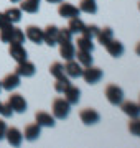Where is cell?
I'll list each match as a JSON object with an SVG mask.
<instances>
[{
    "instance_id": "obj_19",
    "label": "cell",
    "mask_w": 140,
    "mask_h": 148,
    "mask_svg": "<svg viewBox=\"0 0 140 148\" xmlns=\"http://www.w3.org/2000/svg\"><path fill=\"white\" fill-rule=\"evenodd\" d=\"M59 54H61V58H65L66 61H69V59H74L76 46L73 45V41H68V43H63V45H59Z\"/></svg>"
},
{
    "instance_id": "obj_15",
    "label": "cell",
    "mask_w": 140,
    "mask_h": 148,
    "mask_svg": "<svg viewBox=\"0 0 140 148\" xmlns=\"http://www.w3.org/2000/svg\"><path fill=\"white\" fill-rule=\"evenodd\" d=\"M104 48H106V51H107V53L112 56V58H120V56L124 54V51H125L124 45L119 41V40H114V38H112V40H110V41H109Z\"/></svg>"
},
{
    "instance_id": "obj_21",
    "label": "cell",
    "mask_w": 140,
    "mask_h": 148,
    "mask_svg": "<svg viewBox=\"0 0 140 148\" xmlns=\"http://www.w3.org/2000/svg\"><path fill=\"white\" fill-rule=\"evenodd\" d=\"M20 10L27 13H36L40 10V0H20Z\"/></svg>"
},
{
    "instance_id": "obj_33",
    "label": "cell",
    "mask_w": 140,
    "mask_h": 148,
    "mask_svg": "<svg viewBox=\"0 0 140 148\" xmlns=\"http://www.w3.org/2000/svg\"><path fill=\"white\" fill-rule=\"evenodd\" d=\"M97 33H99V27H97V25H86V27H84V32H82V35L92 40V38L97 36Z\"/></svg>"
},
{
    "instance_id": "obj_40",
    "label": "cell",
    "mask_w": 140,
    "mask_h": 148,
    "mask_svg": "<svg viewBox=\"0 0 140 148\" xmlns=\"http://www.w3.org/2000/svg\"><path fill=\"white\" fill-rule=\"evenodd\" d=\"M0 90H2V81H0Z\"/></svg>"
},
{
    "instance_id": "obj_1",
    "label": "cell",
    "mask_w": 140,
    "mask_h": 148,
    "mask_svg": "<svg viewBox=\"0 0 140 148\" xmlns=\"http://www.w3.org/2000/svg\"><path fill=\"white\" fill-rule=\"evenodd\" d=\"M69 112H71V104L66 101L65 97H58V99H54L53 101L51 114H53L54 119H58V120H65V119H68Z\"/></svg>"
},
{
    "instance_id": "obj_29",
    "label": "cell",
    "mask_w": 140,
    "mask_h": 148,
    "mask_svg": "<svg viewBox=\"0 0 140 148\" xmlns=\"http://www.w3.org/2000/svg\"><path fill=\"white\" fill-rule=\"evenodd\" d=\"M25 33L20 30V28H13L12 32V36H10V41L8 43H15V45H23L25 43Z\"/></svg>"
},
{
    "instance_id": "obj_14",
    "label": "cell",
    "mask_w": 140,
    "mask_h": 148,
    "mask_svg": "<svg viewBox=\"0 0 140 148\" xmlns=\"http://www.w3.org/2000/svg\"><path fill=\"white\" fill-rule=\"evenodd\" d=\"M20 86V76L16 73H10L7 74L5 77L2 79V89L7 90V92H12L13 89H16Z\"/></svg>"
},
{
    "instance_id": "obj_24",
    "label": "cell",
    "mask_w": 140,
    "mask_h": 148,
    "mask_svg": "<svg viewBox=\"0 0 140 148\" xmlns=\"http://www.w3.org/2000/svg\"><path fill=\"white\" fill-rule=\"evenodd\" d=\"M84 27H86V23H84L79 16H76V18H69V25H68V28L71 30L73 35H74V33H81V35H82Z\"/></svg>"
},
{
    "instance_id": "obj_25",
    "label": "cell",
    "mask_w": 140,
    "mask_h": 148,
    "mask_svg": "<svg viewBox=\"0 0 140 148\" xmlns=\"http://www.w3.org/2000/svg\"><path fill=\"white\" fill-rule=\"evenodd\" d=\"M78 49L92 53V51H94V43H92L91 38H87V36H84V35H82L81 38H78Z\"/></svg>"
},
{
    "instance_id": "obj_22",
    "label": "cell",
    "mask_w": 140,
    "mask_h": 148,
    "mask_svg": "<svg viewBox=\"0 0 140 148\" xmlns=\"http://www.w3.org/2000/svg\"><path fill=\"white\" fill-rule=\"evenodd\" d=\"M76 61L81 64L82 68H86V66H91L92 64V56L89 51H81V49H76V54H74Z\"/></svg>"
},
{
    "instance_id": "obj_11",
    "label": "cell",
    "mask_w": 140,
    "mask_h": 148,
    "mask_svg": "<svg viewBox=\"0 0 140 148\" xmlns=\"http://www.w3.org/2000/svg\"><path fill=\"white\" fill-rule=\"evenodd\" d=\"M58 32H59L58 27L48 25L43 30V43H46L48 46H56L58 45Z\"/></svg>"
},
{
    "instance_id": "obj_8",
    "label": "cell",
    "mask_w": 140,
    "mask_h": 148,
    "mask_svg": "<svg viewBox=\"0 0 140 148\" xmlns=\"http://www.w3.org/2000/svg\"><path fill=\"white\" fill-rule=\"evenodd\" d=\"M5 138H7V142H8V145H12V147H20L23 142V133L16 127H7Z\"/></svg>"
},
{
    "instance_id": "obj_42",
    "label": "cell",
    "mask_w": 140,
    "mask_h": 148,
    "mask_svg": "<svg viewBox=\"0 0 140 148\" xmlns=\"http://www.w3.org/2000/svg\"><path fill=\"white\" fill-rule=\"evenodd\" d=\"M139 106H140V97H139Z\"/></svg>"
},
{
    "instance_id": "obj_34",
    "label": "cell",
    "mask_w": 140,
    "mask_h": 148,
    "mask_svg": "<svg viewBox=\"0 0 140 148\" xmlns=\"http://www.w3.org/2000/svg\"><path fill=\"white\" fill-rule=\"evenodd\" d=\"M15 114V112L12 110V107L8 106V104H2V109H0V115L3 117V119H8V117H12Z\"/></svg>"
},
{
    "instance_id": "obj_5",
    "label": "cell",
    "mask_w": 140,
    "mask_h": 148,
    "mask_svg": "<svg viewBox=\"0 0 140 148\" xmlns=\"http://www.w3.org/2000/svg\"><path fill=\"white\" fill-rule=\"evenodd\" d=\"M79 119L84 125H96L97 122L101 120V115L96 109H91V107H86L79 112Z\"/></svg>"
},
{
    "instance_id": "obj_3",
    "label": "cell",
    "mask_w": 140,
    "mask_h": 148,
    "mask_svg": "<svg viewBox=\"0 0 140 148\" xmlns=\"http://www.w3.org/2000/svg\"><path fill=\"white\" fill-rule=\"evenodd\" d=\"M81 77L84 79V82L87 84H97L99 81L102 79V71L96 66H86V68H82V74Z\"/></svg>"
},
{
    "instance_id": "obj_30",
    "label": "cell",
    "mask_w": 140,
    "mask_h": 148,
    "mask_svg": "<svg viewBox=\"0 0 140 148\" xmlns=\"http://www.w3.org/2000/svg\"><path fill=\"white\" fill-rule=\"evenodd\" d=\"M73 40V33H71L69 28H59L58 32V45H63V43H68Z\"/></svg>"
},
{
    "instance_id": "obj_26",
    "label": "cell",
    "mask_w": 140,
    "mask_h": 148,
    "mask_svg": "<svg viewBox=\"0 0 140 148\" xmlns=\"http://www.w3.org/2000/svg\"><path fill=\"white\" fill-rule=\"evenodd\" d=\"M13 23H7L3 27H0V41L2 43H8L12 36V32H13Z\"/></svg>"
},
{
    "instance_id": "obj_31",
    "label": "cell",
    "mask_w": 140,
    "mask_h": 148,
    "mask_svg": "<svg viewBox=\"0 0 140 148\" xmlns=\"http://www.w3.org/2000/svg\"><path fill=\"white\" fill-rule=\"evenodd\" d=\"M71 84V81L68 76H65V77H59V79H56V82H54V90L56 92H59V94H63V90L68 87V86Z\"/></svg>"
},
{
    "instance_id": "obj_6",
    "label": "cell",
    "mask_w": 140,
    "mask_h": 148,
    "mask_svg": "<svg viewBox=\"0 0 140 148\" xmlns=\"http://www.w3.org/2000/svg\"><path fill=\"white\" fill-rule=\"evenodd\" d=\"M58 13L59 16H63V18H76V16H79L81 10H79V7H74L73 3H68V2H59V7H58Z\"/></svg>"
},
{
    "instance_id": "obj_16",
    "label": "cell",
    "mask_w": 140,
    "mask_h": 148,
    "mask_svg": "<svg viewBox=\"0 0 140 148\" xmlns=\"http://www.w3.org/2000/svg\"><path fill=\"white\" fill-rule=\"evenodd\" d=\"M63 94H65V99L69 102L71 106L78 104V102H79V99H81V90L78 89L76 86H73V84L68 86V87L63 90Z\"/></svg>"
},
{
    "instance_id": "obj_27",
    "label": "cell",
    "mask_w": 140,
    "mask_h": 148,
    "mask_svg": "<svg viewBox=\"0 0 140 148\" xmlns=\"http://www.w3.org/2000/svg\"><path fill=\"white\" fill-rule=\"evenodd\" d=\"M49 74L53 76L54 79H59V77H65V64L61 63H53L49 66Z\"/></svg>"
},
{
    "instance_id": "obj_7",
    "label": "cell",
    "mask_w": 140,
    "mask_h": 148,
    "mask_svg": "<svg viewBox=\"0 0 140 148\" xmlns=\"http://www.w3.org/2000/svg\"><path fill=\"white\" fill-rule=\"evenodd\" d=\"M15 73L18 74L20 77H32V76H35V73H36V68H35V64H33L32 61L25 59L22 63H16Z\"/></svg>"
},
{
    "instance_id": "obj_39",
    "label": "cell",
    "mask_w": 140,
    "mask_h": 148,
    "mask_svg": "<svg viewBox=\"0 0 140 148\" xmlns=\"http://www.w3.org/2000/svg\"><path fill=\"white\" fill-rule=\"evenodd\" d=\"M12 3H16V2H20V0H10Z\"/></svg>"
},
{
    "instance_id": "obj_32",
    "label": "cell",
    "mask_w": 140,
    "mask_h": 148,
    "mask_svg": "<svg viewBox=\"0 0 140 148\" xmlns=\"http://www.w3.org/2000/svg\"><path fill=\"white\" fill-rule=\"evenodd\" d=\"M129 132L135 137H140V117H135V119H130L129 122Z\"/></svg>"
},
{
    "instance_id": "obj_4",
    "label": "cell",
    "mask_w": 140,
    "mask_h": 148,
    "mask_svg": "<svg viewBox=\"0 0 140 148\" xmlns=\"http://www.w3.org/2000/svg\"><path fill=\"white\" fill-rule=\"evenodd\" d=\"M7 104L12 107V110L16 112V114H23V112H27V101H25V97L22 94H10L8 95V101Z\"/></svg>"
},
{
    "instance_id": "obj_2",
    "label": "cell",
    "mask_w": 140,
    "mask_h": 148,
    "mask_svg": "<svg viewBox=\"0 0 140 148\" xmlns=\"http://www.w3.org/2000/svg\"><path fill=\"white\" fill-rule=\"evenodd\" d=\"M104 94H106L109 104H112V106H120V102L124 101V90L117 84H109L104 90Z\"/></svg>"
},
{
    "instance_id": "obj_10",
    "label": "cell",
    "mask_w": 140,
    "mask_h": 148,
    "mask_svg": "<svg viewBox=\"0 0 140 148\" xmlns=\"http://www.w3.org/2000/svg\"><path fill=\"white\" fill-rule=\"evenodd\" d=\"M8 54L15 59L16 63H22V61L28 59V53H27V49H25V46H23V45H15V43H10V46H8Z\"/></svg>"
},
{
    "instance_id": "obj_41",
    "label": "cell",
    "mask_w": 140,
    "mask_h": 148,
    "mask_svg": "<svg viewBox=\"0 0 140 148\" xmlns=\"http://www.w3.org/2000/svg\"><path fill=\"white\" fill-rule=\"evenodd\" d=\"M139 10H140V2H139Z\"/></svg>"
},
{
    "instance_id": "obj_23",
    "label": "cell",
    "mask_w": 140,
    "mask_h": 148,
    "mask_svg": "<svg viewBox=\"0 0 140 148\" xmlns=\"http://www.w3.org/2000/svg\"><path fill=\"white\" fill-rule=\"evenodd\" d=\"M79 10L87 15H94L97 12V3L96 0H81L79 2Z\"/></svg>"
},
{
    "instance_id": "obj_35",
    "label": "cell",
    "mask_w": 140,
    "mask_h": 148,
    "mask_svg": "<svg viewBox=\"0 0 140 148\" xmlns=\"http://www.w3.org/2000/svg\"><path fill=\"white\" fill-rule=\"evenodd\" d=\"M5 130H7V123L3 119H0V140L5 138Z\"/></svg>"
},
{
    "instance_id": "obj_37",
    "label": "cell",
    "mask_w": 140,
    "mask_h": 148,
    "mask_svg": "<svg viewBox=\"0 0 140 148\" xmlns=\"http://www.w3.org/2000/svg\"><path fill=\"white\" fill-rule=\"evenodd\" d=\"M135 53H137V56H140V43H137V46H135Z\"/></svg>"
},
{
    "instance_id": "obj_28",
    "label": "cell",
    "mask_w": 140,
    "mask_h": 148,
    "mask_svg": "<svg viewBox=\"0 0 140 148\" xmlns=\"http://www.w3.org/2000/svg\"><path fill=\"white\" fill-rule=\"evenodd\" d=\"M5 15H7V18H8L10 23H18V21L22 20V10H20V8H16V7L8 8V10L5 12Z\"/></svg>"
},
{
    "instance_id": "obj_17",
    "label": "cell",
    "mask_w": 140,
    "mask_h": 148,
    "mask_svg": "<svg viewBox=\"0 0 140 148\" xmlns=\"http://www.w3.org/2000/svg\"><path fill=\"white\" fill-rule=\"evenodd\" d=\"M40 135H41V127L38 125L36 122L35 123H28L27 127H25V130H23V137L28 142H35Z\"/></svg>"
},
{
    "instance_id": "obj_12",
    "label": "cell",
    "mask_w": 140,
    "mask_h": 148,
    "mask_svg": "<svg viewBox=\"0 0 140 148\" xmlns=\"http://www.w3.org/2000/svg\"><path fill=\"white\" fill-rule=\"evenodd\" d=\"M25 36H27V40H30V41L35 43V45H41V43H43V28L30 25V27H27Z\"/></svg>"
},
{
    "instance_id": "obj_9",
    "label": "cell",
    "mask_w": 140,
    "mask_h": 148,
    "mask_svg": "<svg viewBox=\"0 0 140 148\" xmlns=\"http://www.w3.org/2000/svg\"><path fill=\"white\" fill-rule=\"evenodd\" d=\"M65 74L69 79H76V77H81L82 74V66L76 59H69L65 64Z\"/></svg>"
},
{
    "instance_id": "obj_43",
    "label": "cell",
    "mask_w": 140,
    "mask_h": 148,
    "mask_svg": "<svg viewBox=\"0 0 140 148\" xmlns=\"http://www.w3.org/2000/svg\"><path fill=\"white\" fill-rule=\"evenodd\" d=\"M0 109H2V102H0Z\"/></svg>"
},
{
    "instance_id": "obj_18",
    "label": "cell",
    "mask_w": 140,
    "mask_h": 148,
    "mask_svg": "<svg viewBox=\"0 0 140 148\" xmlns=\"http://www.w3.org/2000/svg\"><path fill=\"white\" fill-rule=\"evenodd\" d=\"M35 120L40 127H54V119L53 114H48V112H36L35 114Z\"/></svg>"
},
{
    "instance_id": "obj_36",
    "label": "cell",
    "mask_w": 140,
    "mask_h": 148,
    "mask_svg": "<svg viewBox=\"0 0 140 148\" xmlns=\"http://www.w3.org/2000/svg\"><path fill=\"white\" fill-rule=\"evenodd\" d=\"M7 23H10V21H8V18H7L5 12H2V13H0V27H3V25H7Z\"/></svg>"
},
{
    "instance_id": "obj_20",
    "label": "cell",
    "mask_w": 140,
    "mask_h": 148,
    "mask_svg": "<svg viewBox=\"0 0 140 148\" xmlns=\"http://www.w3.org/2000/svg\"><path fill=\"white\" fill-rule=\"evenodd\" d=\"M97 41L101 43L102 46H106L110 40L114 38V32H112V28H109V27H104V28H99V33H97Z\"/></svg>"
},
{
    "instance_id": "obj_38",
    "label": "cell",
    "mask_w": 140,
    "mask_h": 148,
    "mask_svg": "<svg viewBox=\"0 0 140 148\" xmlns=\"http://www.w3.org/2000/svg\"><path fill=\"white\" fill-rule=\"evenodd\" d=\"M48 3H59V2H63V0H46Z\"/></svg>"
},
{
    "instance_id": "obj_13",
    "label": "cell",
    "mask_w": 140,
    "mask_h": 148,
    "mask_svg": "<svg viewBox=\"0 0 140 148\" xmlns=\"http://www.w3.org/2000/svg\"><path fill=\"white\" fill-rule=\"evenodd\" d=\"M120 109L129 119H135V117H140V106L137 102L132 101H122L120 102Z\"/></svg>"
}]
</instances>
